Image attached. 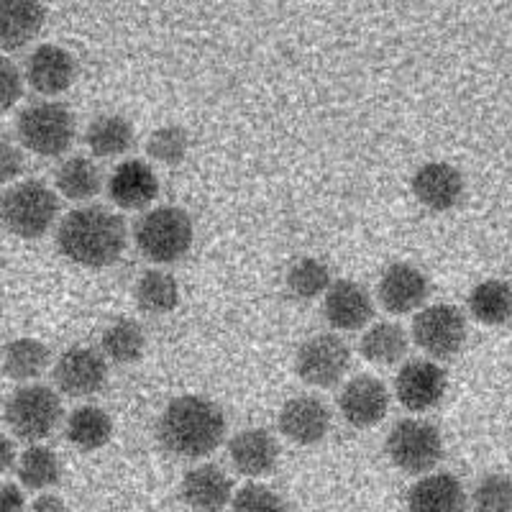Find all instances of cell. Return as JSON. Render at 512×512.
<instances>
[{
  "instance_id": "1f68e13d",
  "label": "cell",
  "mask_w": 512,
  "mask_h": 512,
  "mask_svg": "<svg viewBox=\"0 0 512 512\" xmlns=\"http://www.w3.org/2000/svg\"><path fill=\"white\" fill-rule=\"evenodd\" d=\"M333 277L326 262H320L315 256H303L287 272V290L300 300H315V297L326 295L331 287Z\"/></svg>"
},
{
  "instance_id": "836d02e7",
  "label": "cell",
  "mask_w": 512,
  "mask_h": 512,
  "mask_svg": "<svg viewBox=\"0 0 512 512\" xmlns=\"http://www.w3.org/2000/svg\"><path fill=\"white\" fill-rule=\"evenodd\" d=\"M474 512H512V477L487 474L472 492Z\"/></svg>"
},
{
  "instance_id": "603a6c76",
  "label": "cell",
  "mask_w": 512,
  "mask_h": 512,
  "mask_svg": "<svg viewBox=\"0 0 512 512\" xmlns=\"http://www.w3.org/2000/svg\"><path fill=\"white\" fill-rule=\"evenodd\" d=\"M49 364H52V351L44 341L34 336L11 338L0 349V369L8 379L18 384L36 382L41 374L47 372Z\"/></svg>"
},
{
  "instance_id": "74e56055",
  "label": "cell",
  "mask_w": 512,
  "mask_h": 512,
  "mask_svg": "<svg viewBox=\"0 0 512 512\" xmlns=\"http://www.w3.org/2000/svg\"><path fill=\"white\" fill-rule=\"evenodd\" d=\"M0 512H26V497L21 484L0 482Z\"/></svg>"
},
{
  "instance_id": "f546056e",
  "label": "cell",
  "mask_w": 512,
  "mask_h": 512,
  "mask_svg": "<svg viewBox=\"0 0 512 512\" xmlns=\"http://www.w3.org/2000/svg\"><path fill=\"white\" fill-rule=\"evenodd\" d=\"M144 349L146 333L134 318H116L100 336V354L113 364H136Z\"/></svg>"
},
{
  "instance_id": "277c9868",
  "label": "cell",
  "mask_w": 512,
  "mask_h": 512,
  "mask_svg": "<svg viewBox=\"0 0 512 512\" xmlns=\"http://www.w3.org/2000/svg\"><path fill=\"white\" fill-rule=\"evenodd\" d=\"M75 134V113L62 100H36L16 118L18 144L36 157H62L75 144Z\"/></svg>"
},
{
  "instance_id": "4fadbf2b",
  "label": "cell",
  "mask_w": 512,
  "mask_h": 512,
  "mask_svg": "<svg viewBox=\"0 0 512 512\" xmlns=\"http://www.w3.org/2000/svg\"><path fill=\"white\" fill-rule=\"evenodd\" d=\"M448 379L443 367L431 359L405 361L395 377V395L410 413H425L443 400Z\"/></svg>"
},
{
  "instance_id": "3957f363",
  "label": "cell",
  "mask_w": 512,
  "mask_h": 512,
  "mask_svg": "<svg viewBox=\"0 0 512 512\" xmlns=\"http://www.w3.org/2000/svg\"><path fill=\"white\" fill-rule=\"evenodd\" d=\"M59 221V195L41 180H18L0 195V223L24 241L47 236Z\"/></svg>"
},
{
  "instance_id": "9c48e42d",
  "label": "cell",
  "mask_w": 512,
  "mask_h": 512,
  "mask_svg": "<svg viewBox=\"0 0 512 512\" xmlns=\"http://www.w3.org/2000/svg\"><path fill=\"white\" fill-rule=\"evenodd\" d=\"M111 374V361L93 346H70L57 356L52 369L54 390L59 395L85 400L105 390Z\"/></svg>"
},
{
  "instance_id": "ab89813d",
  "label": "cell",
  "mask_w": 512,
  "mask_h": 512,
  "mask_svg": "<svg viewBox=\"0 0 512 512\" xmlns=\"http://www.w3.org/2000/svg\"><path fill=\"white\" fill-rule=\"evenodd\" d=\"M16 466V446H13L11 436L0 431V477Z\"/></svg>"
},
{
  "instance_id": "2e32d148",
  "label": "cell",
  "mask_w": 512,
  "mask_h": 512,
  "mask_svg": "<svg viewBox=\"0 0 512 512\" xmlns=\"http://www.w3.org/2000/svg\"><path fill=\"white\" fill-rule=\"evenodd\" d=\"M323 315L333 331H361L374 318V297L354 280H333L323 295Z\"/></svg>"
},
{
  "instance_id": "d590c367",
  "label": "cell",
  "mask_w": 512,
  "mask_h": 512,
  "mask_svg": "<svg viewBox=\"0 0 512 512\" xmlns=\"http://www.w3.org/2000/svg\"><path fill=\"white\" fill-rule=\"evenodd\" d=\"M24 85V72L18 70L11 57L0 54V113L16 108L18 100L24 98Z\"/></svg>"
},
{
  "instance_id": "d4e9b609",
  "label": "cell",
  "mask_w": 512,
  "mask_h": 512,
  "mask_svg": "<svg viewBox=\"0 0 512 512\" xmlns=\"http://www.w3.org/2000/svg\"><path fill=\"white\" fill-rule=\"evenodd\" d=\"M64 433H67V441L75 448H80V451H85V454L100 451L113 438V418L100 405L85 402V405H77L67 415V420H64Z\"/></svg>"
},
{
  "instance_id": "7a4b0ae2",
  "label": "cell",
  "mask_w": 512,
  "mask_h": 512,
  "mask_svg": "<svg viewBox=\"0 0 512 512\" xmlns=\"http://www.w3.org/2000/svg\"><path fill=\"white\" fill-rule=\"evenodd\" d=\"M228 420L216 402L203 395H180L157 418V438L167 454L205 459L226 441Z\"/></svg>"
},
{
  "instance_id": "ffe728a7",
  "label": "cell",
  "mask_w": 512,
  "mask_h": 512,
  "mask_svg": "<svg viewBox=\"0 0 512 512\" xmlns=\"http://www.w3.org/2000/svg\"><path fill=\"white\" fill-rule=\"evenodd\" d=\"M413 195L428 210H451L464 198V177L448 162H428L413 175Z\"/></svg>"
},
{
  "instance_id": "30bf717a",
  "label": "cell",
  "mask_w": 512,
  "mask_h": 512,
  "mask_svg": "<svg viewBox=\"0 0 512 512\" xmlns=\"http://www.w3.org/2000/svg\"><path fill=\"white\" fill-rule=\"evenodd\" d=\"M413 341L431 359H451L466 341V318L456 305L436 303L413 318Z\"/></svg>"
},
{
  "instance_id": "484cf974",
  "label": "cell",
  "mask_w": 512,
  "mask_h": 512,
  "mask_svg": "<svg viewBox=\"0 0 512 512\" xmlns=\"http://www.w3.org/2000/svg\"><path fill=\"white\" fill-rule=\"evenodd\" d=\"M85 144H88L90 154H95L98 159L123 157L136 144L134 123L121 113H103L88 123Z\"/></svg>"
},
{
  "instance_id": "4dcf8cb0",
  "label": "cell",
  "mask_w": 512,
  "mask_h": 512,
  "mask_svg": "<svg viewBox=\"0 0 512 512\" xmlns=\"http://www.w3.org/2000/svg\"><path fill=\"white\" fill-rule=\"evenodd\" d=\"M469 310L484 326H502L512 318V287L502 280H484L469 292Z\"/></svg>"
},
{
  "instance_id": "9a60e30c",
  "label": "cell",
  "mask_w": 512,
  "mask_h": 512,
  "mask_svg": "<svg viewBox=\"0 0 512 512\" xmlns=\"http://www.w3.org/2000/svg\"><path fill=\"white\" fill-rule=\"evenodd\" d=\"M431 295V282L418 267L408 262H395L384 269L377 285L382 308L392 315L415 313Z\"/></svg>"
},
{
  "instance_id": "f35d334b",
  "label": "cell",
  "mask_w": 512,
  "mask_h": 512,
  "mask_svg": "<svg viewBox=\"0 0 512 512\" xmlns=\"http://www.w3.org/2000/svg\"><path fill=\"white\" fill-rule=\"evenodd\" d=\"M29 512H70V507H67V502L62 497L54 495V492H41L29 505Z\"/></svg>"
},
{
  "instance_id": "ba28073f",
  "label": "cell",
  "mask_w": 512,
  "mask_h": 512,
  "mask_svg": "<svg viewBox=\"0 0 512 512\" xmlns=\"http://www.w3.org/2000/svg\"><path fill=\"white\" fill-rule=\"evenodd\" d=\"M351 369V349L338 333H315L295 354V374L310 387L331 390Z\"/></svg>"
},
{
  "instance_id": "60d3db41",
  "label": "cell",
  "mask_w": 512,
  "mask_h": 512,
  "mask_svg": "<svg viewBox=\"0 0 512 512\" xmlns=\"http://www.w3.org/2000/svg\"><path fill=\"white\" fill-rule=\"evenodd\" d=\"M0 408H3V397H0Z\"/></svg>"
},
{
  "instance_id": "cb8c5ba5",
  "label": "cell",
  "mask_w": 512,
  "mask_h": 512,
  "mask_svg": "<svg viewBox=\"0 0 512 512\" xmlns=\"http://www.w3.org/2000/svg\"><path fill=\"white\" fill-rule=\"evenodd\" d=\"M54 187H57L59 198L90 205V200L103 187V172L95 164V159L85 157V154H72V157L62 159V164L54 172Z\"/></svg>"
},
{
  "instance_id": "7c38bea8",
  "label": "cell",
  "mask_w": 512,
  "mask_h": 512,
  "mask_svg": "<svg viewBox=\"0 0 512 512\" xmlns=\"http://www.w3.org/2000/svg\"><path fill=\"white\" fill-rule=\"evenodd\" d=\"M77 80V62L59 44H39L24 64V82L44 100H57Z\"/></svg>"
},
{
  "instance_id": "f1b7e54d",
  "label": "cell",
  "mask_w": 512,
  "mask_h": 512,
  "mask_svg": "<svg viewBox=\"0 0 512 512\" xmlns=\"http://www.w3.org/2000/svg\"><path fill=\"white\" fill-rule=\"evenodd\" d=\"M136 305L146 315H167L180 305V285L167 269H146L136 282Z\"/></svg>"
},
{
  "instance_id": "e575fe53",
  "label": "cell",
  "mask_w": 512,
  "mask_h": 512,
  "mask_svg": "<svg viewBox=\"0 0 512 512\" xmlns=\"http://www.w3.org/2000/svg\"><path fill=\"white\" fill-rule=\"evenodd\" d=\"M231 512H290L285 497L262 482H249L233 492Z\"/></svg>"
},
{
  "instance_id": "5b68a950",
  "label": "cell",
  "mask_w": 512,
  "mask_h": 512,
  "mask_svg": "<svg viewBox=\"0 0 512 512\" xmlns=\"http://www.w3.org/2000/svg\"><path fill=\"white\" fill-rule=\"evenodd\" d=\"M3 420L18 441H47L64 420L62 397L49 384H18L3 402Z\"/></svg>"
},
{
  "instance_id": "5bb4252c",
  "label": "cell",
  "mask_w": 512,
  "mask_h": 512,
  "mask_svg": "<svg viewBox=\"0 0 512 512\" xmlns=\"http://www.w3.org/2000/svg\"><path fill=\"white\" fill-rule=\"evenodd\" d=\"M280 433L297 446H315L331 433L333 415L326 402L315 395H295L277 415Z\"/></svg>"
},
{
  "instance_id": "d6a6232c",
  "label": "cell",
  "mask_w": 512,
  "mask_h": 512,
  "mask_svg": "<svg viewBox=\"0 0 512 512\" xmlns=\"http://www.w3.org/2000/svg\"><path fill=\"white\" fill-rule=\"evenodd\" d=\"M187 152H190V134L185 126H177V123H164V126L154 128L146 139L149 159L164 164V167L182 164L187 159Z\"/></svg>"
},
{
  "instance_id": "6da1fadb",
  "label": "cell",
  "mask_w": 512,
  "mask_h": 512,
  "mask_svg": "<svg viewBox=\"0 0 512 512\" xmlns=\"http://www.w3.org/2000/svg\"><path fill=\"white\" fill-rule=\"evenodd\" d=\"M54 241L67 262L85 269H105L126 251L128 228L116 210L90 203L59 218Z\"/></svg>"
},
{
  "instance_id": "8fae6325",
  "label": "cell",
  "mask_w": 512,
  "mask_h": 512,
  "mask_svg": "<svg viewBox=\"0 0 512 512\" xmlns=\"http://www.w3.org/2000/svg\"><path fill=\"white\" fill-rule=\"evenodd\" d=\"M338 413L351 428L367 431L382 423L384 415L390 413V390L374 374H356L346 379L338 392Z\"/></svg>"
},
{
  "instance_id": "d6986e66",
  "label": "cell",
  "mask_w": 512,
  "mask_h": 512,
  "mask_svg": "<svg viewBox=\"0 0 512 512\" xmlns=\"http://www.w3.org/2000/svg\"><path fill=\"white\" fill-rule=\"evenodd\" d=\"M180 497L192 512H223L231 507L233 482L218 464H198L182 477Z\"/></svg>"
},
{
  "instance_id": "8d00e7d4",
  "label": "cell",
  "mask_w": 512,
  "mask_h": 512,
  "mask_svg": "<svg viewBox=\"0 0 512 512\" xmlns=\"http://www.w3.org/2000/svg\"><path fill=\"white\" fill-rule=\"evenodd\" d=\"M26 169V154L11 139H0V185H16Z\"/></svg>"
},
{
  "instance_id": "7402d4cb",
  "label": "cell",
  "mask_w": 512,
  "mask_h": 512,
  "mask_svg": "<svg viewBox=\"0 0 512 512\" xmlns=\"http://www.w3.org/2000/svg\"><path fill=\"white\" fill-rule=\"evenodd\" d=\"M466 492L454 474H425L410 487L408 512H466Z\"/></svg>"
},
{
  "instance_id": "8992f818",
  "label": "cell",
  "mask_w": 512,
  "mask_h": 512,
  "mask_svg": "<svg viewBox=\"0 0 512 512\" xmlns=\"http://www.w3.org/2000/svg\"><path fill=\"white\" fill-rule=\"evenodd\" d=\"M134 241L141 256L154 264H175L190 254L195 241V226L185 208L157 205L144 210L134 226Z\"/></svg>"
},
{
  "instance_id": "52a82bcc",
  "label": "cell",
  "mask_w": 512,
  "mask_h": 512,
  "mask_svg": "<svg viewBox=\"0 0 512 512\" xmlns=\"http://www.w3.org/2000/svg\"><path fill=\"white\" fill-rule=\"evenodd\" d=\"M384 454L395 469L413 477H425L443 459V438L428 420L402 418L384 438Z\"/></svg>"
},
{
  "instance_id": "44dd1931",
  "label": "cell",
  "mask_w": 512,
  "mask_h": 512,
  "mask_svg": "<svg viewBox=\"0 0 512 512\" xmlns=\"http://www.w3.org/2000/svg\"><path fill=\"white\" fill-rule=\"evenodd\" d=\"M47 26V6L36 0H0V52L34 44Z\"/></svg>"
},
{
  "instance_id": "4316f807",
  "label": "cell",
  "mask_w": 512,
  "mask_h": 512,
  "mask_svg": "<svg viewBox=\"0 0 512 512\" xmlns=\"http://www.w3.org/2000/svg\"><path fill=\"white\" fill-rule=\"evenodd\" d=\"M16 477L21 489L29 492H49L62 479V461L57 451L47 443H29V446L16 456Z\"/></svg>"
},
{
  "instance_id": "e0dca14e",
  "label": "cell",
  "mask_w": 512,
  "mask_h": 512,
  "mask_svg": "<svg viewBox=\"0 0 512 512\" xmlns=\"http://www.w3.org/2000/svg\"><path fill=\"white\" fill-rule=\"evenodd\" d=\"M108 200L121 210H149L159 195V180L144 159H123L108 177Z\"/></svg>"
},
{
  "instance_id": "ac0fdd59",
  "label": "cell",
  "mask_w": 512,
  "mask_h": 512,
  "mask_svg": "<svg viewBox=\"0 0 512 512\" xmlns=\"http://www.w3.org/2000/svg\"><path fill=\"white\" fill-rule=\"evenodd\" d=\"M228 459L241 477H269L280 461V443L267 428H244L228 441Z\"/></svg>"
},
{
  "instance_id": "83f0119b",
  "label": "cell",
  "mask_w": 512,
  "mask_h": 512,
  "mask_svg": "<svg viewBox=\"0 0 512 512\" xmlns=\"http://www.w3.org/2000/svg\"><path fill=\"white\" fill-rule=\"evenodd\" d=\"M410 346L408 331L395 323V320H377L369 323L367 331L359 338V354L369 361V364H382L390 367L397 361L405 359Z\"/></svg>"
}]
</instances>
